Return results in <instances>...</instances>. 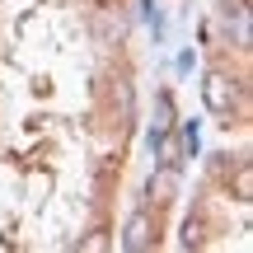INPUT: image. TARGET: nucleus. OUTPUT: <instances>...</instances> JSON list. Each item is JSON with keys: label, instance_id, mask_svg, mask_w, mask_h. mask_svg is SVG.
<instances>
[{"label": "nucleus", "instance_id": "4", "mask_svg": "<svg viewBox=\"0 0 253 253\" xmlns=\"http://www.w3.org/2000/svg\"><path fill=\"white\" fill-rule=\"evenodd\" d=\"M160 131H173V103H169V94L155 99V131L150 136H160Z\"/></svg>", "mask_w": 253, "mask_h": 253}, {"label": "nucleus", "instance_id": "2", "mask_svg": "<svg viewBox=\"0 0 253 253\" xmlns=\"http://www.w3.org/2000/svg\"><path fill=\"white\" fill-rule=\"evenodd\" d=\"M122 249H131V253L150 249V216H145V211H136V216L126 220V235H122Z\"/></svg>", "mask_w": 253, "mask_h": 253}, {"label": "nucleus", "instance_id": "5", "mask_svg": "<svg viewBox=\"0 0 253 253\" xmlns=\"http://www.w3.org/2000/svg\"><path fill=\"white\" fill-rule=\"evenodd\" d=\"M235 192H239V197H249V192H253V173H249V169H239V178H235Z\"/></svg>", "mask_w": 253, "mask_h": 253}, {"label": "nucleus", "instance_id": "3", "mask_svg": "<svg viewBox=\"0 0 253 253\" xmlns=\"http://www.w3.org/2000/svg\"><path fill=\"white\" fill-rule=\"evenodd\" d=\"M145 192H150L160 207H164V202H173V192H178V169H173V164H164L160 173H150V188H145Z\"/></svg>", "mask_w": 253, "mask_h": 253}, {"label": "nucleus", "instance_id": "1", "mask_svg": "<svg viewBox=\"0 0 253 253\" xmlns=\"http://www.w3.org/2000/svg\"><path fill=\"white\" fill-rule=\"evenodd\" d=\"M202 99H207L211 113H230V108H235V84H230L220 71H211L207 84H202Z\"/></svg>", "mask_w": 253, "mask_h": 253}]
</instances>
